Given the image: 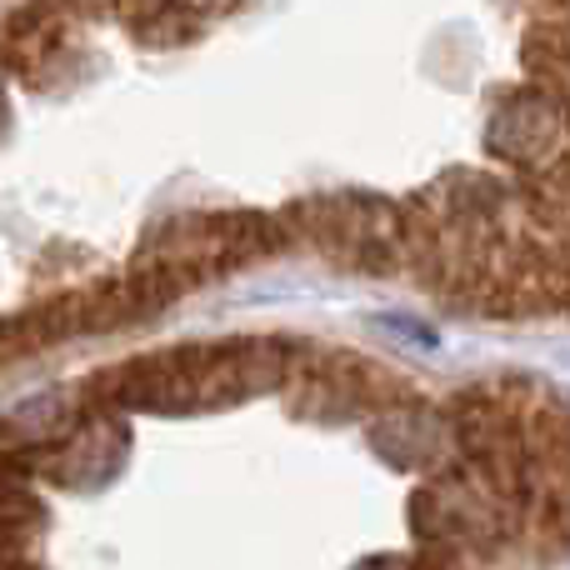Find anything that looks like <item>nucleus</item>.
I'll use <instances>...</instances> for the list:
<instances>
[{"instance_id":"obj_1","label":"nucleus","mask_w":570,"mask_h":570,"mask_svg":"<svg viewBox=\"0 0 570 570\" xmlns=\"http://www.w3.org/2000/svg\"><path fill=\"white\" fill-rule=\"evenodd\" d=\"M566 136H561V100L546 96V90H531V96H515L495 110L491 120V150L505 160V166H525L541 170L546 160L566 156Z\"/></svg>"},{"instance_id":"obj_2","label":"nucleus","mask_w":570,"mask_h":570,"mask_svg":"<svg viewBox=\"0 0 570 570\" xmlns=\"http://www.w3.org/2000/svg\"><path fill=\"white\" fill-rule=\"evenodd\" d=\"M531 76H535V90H546V96L566 100V26L561 16H551L546 26H535L531 36Z\"/></svg>"}]
</instances>
